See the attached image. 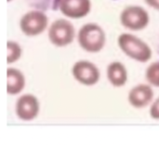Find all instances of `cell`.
Masks as SVG:
<instances>
[{
	"mask_svg": "<svg viewBox=\"0 0 159 145\" xmlns=\"http://www.w3.org/2000/svg\"><path fill=\"white\" fill-rule=\"evenodd\" d=\"M7 2H10V1H12V0H7Z\"/></svg>",
	"mask_w": 159,
	"mask_h": 145,
	"instance_id": "cell-16",
	"label": "cell"
},
{
	"mask_svg": "<svg viewBox=\"0 0 159 145\" xmlns=\"http://www.w3.org/2000/svg\"><path fill=\"white\" fill-rule=\"evenodd\" d=\"M74 78L80 84L88 87L96 85L100 78L101 73L99 68L89 61H78L72 68Z\"/></svg>",
	"mask_w": 159,
	"mask_h": 145,
	"instance_id": "cell-6",
	"label": "cell"
},
{
	"mask_svg": "<svg viewBox=\"0 0 159 145\" xmlns=\"http://www.w3.org/2000/svg\"><path fill=\"white\" fill-rule=\"evenodd\" d=\"M150 116L152 118H154L156 120H159V97L155 101V102L151 106Z\"/></svg>",
	"mask_w": 159,
	"mask_h": 145,
	"instance_id": "cell-14",
	"label": "cell"
},
{
	"mask_svg": "<svg viewBox=\"0 0 159 145\" xmlns=\"http://www.w3.org/2000/svg\"><path fill=\"white\" fill-rule=\"evenodd\" d=\"M120 49L129 58L140 61L146 62L152 58V49L148 44L138 36L131 34H122L117 39Z\"/></svg>",
	"mask_w": 159,
	"mask_h": 145,
	"instance_id": "cell-2",
	"label": "cell"
},
{
	"mask_svg": "<svg viewBox=\"0 0 159 145\" xmlns=\"http://www.w3.org/2000/svg\"><path fill=\"white\" fill-rule=\"evenodd\" d=\"M77 40L79 46L89 53L100 52L105 46L106 34L104 30L97 23L84 24L78 31Z\"/></svg>",
	"mask_w": 159,
	"mask_h": 145,
	"instance_id": "cell-1",
	"label": "cell"
},
{
	"mask_svg": "<svg viewBox=\"0 0 159 145\" xmlns=\"http://www.w3.org/2000/svg\"><path fill=\"white\" fill-rule=\"evenodd\" d=\"M61 12L69 19H82L91 10L90 0H61L60 3Z\"/></svg>",
	"mask_w": 159,
	"mask_h": 145,
	"instance_id": "cell-8",
	"label": "cell"
},
{
	"mask_svg": "<svg viewBox=\"0 0 159 145\" xmlns=\"http://www.w3.org/2000/svg\"><path fill=\"white\" fill-rule=\"evenodd\" d=\"M25 88L24 75L16 68H7V92L9 95H17Z\"/></svg>",
	"mask_w": 159,
	"mask_h": 145,
	"instance_id": "cell-11",
	"label": "cell"
},
{
	"mask_svg": "<svg viewBox=\"0 0 159 145\" xmlns=\"http://www.w3.org/2000/svg\"><path fill=\"white\" fill-rule=\"evenodd\" d=\"M7 64L14 63L18 61L22 54V50L20 46L14 41H7Z\"/></svg>",
	"mask_w": 159,
	"mask_h": 145,
	"instance_id": "cell-12",
	"label": "cell"
},
{
	"mask_svg": "<svg viewBox=\"0 0 159 145\" xmlns=\"http://www.w3.org/2000/svg\"><path fill=\"white\" fill-rule=\"evenodd\" d=\"M75 37V29L71 21L65 19L54 20L48 28V39L52 45L63 48L70 45Z\"/></svg>",
	"mask_w": 159,
	"mask_h": 145,
	"instance_id": "cell-3",
	"label": "cell"
},
{
	"mask_svg": "<svg viewBox=\"0 0 159 145\" xmlns=\"http://www.w3.org/2000/svg\"><path fill=\"white\" fill-rule=\"evenodd\" d=\"M154 99V91L149 85L140 84L130 89L129 102L131 106L137 109L147 107Z\"/></svg>",
	"mask_w": 159,
	"mask_h": 145,
	"instance_id": "cell-9",
	"label": "cell"
},
{
	"mask_svg": "<svg viewBox=\"0 0 159 145\" xmlns=\"http://www.w3.org/2000/svg\"><path fill=\"white\" fill-rule=\"evenodd\" d=\"M121 24L130 31H141L146 28L150 22L149 13L140 6H129L120 14Z\"/></svg>",
	"mask_w": 159,
	"mask_h": 145,
	"instance_id": "cell-4",
	"label": "cell"
},
{
	"mask_svg": "<svg viewBox=\"0 0 159 145\" xmlns=\"http://www.w3.org/2000/svg\"><path fill=\"white\" fill-rule=\"evenodd\" d=\"M48 24V16L39 10H30L20 20V29L27 36H36L43 34Z\"/></svg>",
	"mask_w": 159,
	"mask_h": 145,
	"instance_id": "cell-5",
	"label": "cell"
},
{
	"mask_svg": "<svg viewBox=\"0 0 159 145\" xmlns=\"http://www.w3.org/2000/svg\"><path fill=\"white\" fill-rule=\"evenodd\" d=\"M145 77L150 85L159 88V61L153 62L148 66Z\"/></svg>",
	"mask_w": 159,
	"mask_h": 145,
	"instance_id": "cell-13",
	"label": "cell"
},
{
	"mask_svg": "<svg viewBox=\"0 0 159 145\" xmlns=\"http://www.w3.org/2000/svg\"><path fill=\"white\" fill-rule=\"evenodd\" d=\"M107 78L111 85L116 88L125 86L128 81L127 68L120 61H112L107 67Z\"/></svg>",
	"mask_w": 159,
	"mask_h": 145,
	"instance_id": "cell-10",
	"label": "cell"
},
{
	"mask_svg": "<svg viewBox=\"0 0 159 145\" xmlns=\"http://www.w3.org/2000/svg\"><path fill=\"white\" fill-rule=\"evenodd\" d=\"M144 1L149 7L159 11V0H144Z\"/></svg>",
	"mask_w": 159,
	"mask_h": 145,
	"instance_id": "cell-15",
	"label": "cell"
},
{
	"mask_svg": "<svg viewBox=\"0 0 159 145\" xmlns=\"http://www.w3.org/2000/svg\"><path fill=\"white\" fill-rule=\"evenodd\" d=\"M17 116L25 122L34 120L39 114L40 103L38 99L32 94H25L20 96L15 106Z\"/></svg>",
	"mask_w": 159,
	"mask_h": 145,
	"instance_id": "cell-7",
	"label": "cell"
}]
</instances>
